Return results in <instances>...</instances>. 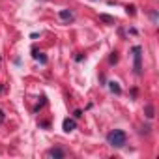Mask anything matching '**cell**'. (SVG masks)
<instances>
[{"instance_id":"cell-1","label":"cell","mask_w":159,"mask_h":159,"mask_svg":"<svg viewBox=\"0 0 159 159\" xmlns=\"http://www.w3.org/2000/svg\"><path fill=\"white\" fill-rule=\"evenodd\" d=\"M125 140H127V135H125L122 129H112V131L107 135V142H109L112 148H124V146H125Z\"/></svg>"},{"instance_id":"cell-2","label":"cell","mask_w":159,"mask_h":159,"mask_svg":"<svg viewBox=\"0 0 159 159\" xmlns=\"http://www.w3.org/2000/svg\"><path fill=\"white\" fill-rule=\"evenodd\" d=\"M140 52H142V49H140V47H135V49H133V54H135V73H137V75H140V73H142V66H140L142 54H140Z\"/></svg>"},{"instance_id":"cell-3","label":"cell","mask_w":159,"mask_h":159,"mask_svg":"<svg viewBox=\"0 0 159 159\" xmlns=\"http://www.w3.org/2000/svg\"><path fill=\"white\" fill-rule=\"evenodd\" d=\"M62 127H64V131H66V133H69V131H73V129L77 127V122H75V120L66 118V120H64V124H62Z\"/></svg>"},{"instance_id":"cell-4","label":"cell","mask_w":159,"mask_h":159,"mask_svg":"<svg viewBox=\"0 0 159 159\" xmlns=\"http://www.w3.org/2000/svg\"><path fill=\"white\" fill-rule=\"evenodd\" d=\"M47 157H64V152L60 148H51L47 152Z\"/></svg>"},{"instance_id":"cell-5","label":"cell","mask_w":159,"mask_h":159,"mask_svg":"<svg viewBox=\"0 0 159 159\" xmlns=\"http://www.w3.org/2000/svg\"><path fill=\"white\" fill-rule=\"evenodd\" d=\"M60 19H64V21H71V19H73V13H71L69 10H62V11H60Z\"/></svg>"},{"instance_id":"cell-6","label":"cell","mask_w":159,"mask_h":159,"mask_svg":"<svg viewBox=\"0 0 159 159\" xmlns=\"http://www.w3.org/2000/svg\"><path fill=\"white\" fill-rule=\"evenodd\" d=\"M109 88H111V92H114V94H120L122 90H120V86H118V83H109Z\"/></svg>"},{"instance_id":"cell-7","label":"cell","mask_w":159,"mask_h":159,"mask_svg":"<svg viewBox=\"0 0 159 159\" xmlns=\"http://www.w3.org/2000/svg\"><path fill=\"white\" fill-rule=\"evenodd\" d=\"M34 58H36V60H39V62H43V64L47 62V58L43 56V52H38V51H34Z\"/></svg>"},{"instance_id":"cell-8","label":"cell","mask_w":159,"mask_h":159,"mask_svg":"<svg viewBox=\"0 0 159 159\" xmlns=\"http://www.w3.org/2000/svg\"><path fill=\"white\" fill-rule=\"evenodd\" d=\"M146 116L148 118H153V107L152 105H146Z\"/></svg>"},{"instance_id":"cell-9","label":"cell","mask_w":159,"mask_h":159,"mask_svg":"<svg viewBox=\"0 0 159 159\" xmlns=\"http://www.w3.org/2000/svg\"><path fill=\"white\" fill-rule=\"evenodd\" d=\"M101 19H103V21H107V23H111V25L114 23V19H111V17H107V15H101Z\"/></svg>"},{"instance_id":"cell-10","label":"cell","mask_w":159,"mask_h":159,"mask_svg":"<svg viewBox=\"0 0 159 159\" xmlns=\"http://www.w3.org/2000/svg\"><path fill=\"white\" fill-rule=\"evenodd\" d=\"M118 60V56H116V52H112V56H111V62H116Z\"/></svg>"},{"instance_id":"cell-11","label":"cell","mask_w":159,"mask_h":159,"mask_svg":"<svg viewBox=\"0 0 159 159\" xmlns=\"http://www.w3.org/2000/svg\"><path fill=\"white\" fill-rule=\"evenodd\" d=\"M2 122H4V112L0 111V124H2Z\"/></svg>"}]
</instances>
